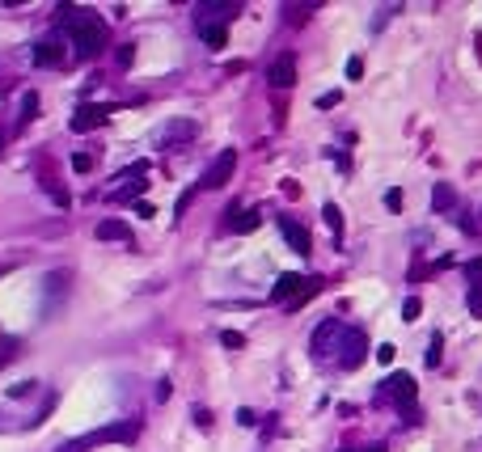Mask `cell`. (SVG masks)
Segmentation results:
<instances>
[{
    "mask_svg": "<svg viewBox=\"0 0 482 452\" xmlns=\"http://www.w3.org/2000/svg\"><path fill=\"white\" fill-rule=\"evenodd\" d=\"M385 207H390V212H402V190H390V195H385Z\"/></svg>",
    "mask_w": 482,
    "mask_h": 452,
    "instance_id": "cell-30",
    "label": "cell"
},
{
    "mask_svg": "<svg viewBox=\"0 0 482 452\" xmlns=\"http://www.w3.org/2000/svg\"><path fill=\"white\" fill-rule=\"evenodd\" d=\"M237 423H241V427H254L258 419H254V410H237Z\"/></svg>",
    "mask_w": 482,
    "mask_h": 452,
    "instance_id": "cell-31",
    "label": "cell"
},
{
    "mask_svg": "<svg viewBox=\"0 0 482 452\" xmlns=\"http://www.w3.org/2000/svg\"><path fill=\"white\" fill-rule=\"evenodd\" d=\"M322 216H326V224H330V233L339 237V233H343V212H339L335 203H326V207H322Z\"/></svg>",
    "mask_w": 482,
    "mask_h": 452,
    "instance_id": "cell-19",
    "label": "cell"
},
{
    "mask_svg": "<svg viewBox=\"0 0 482 452\" xmlns=\"http://www.w3.org/2000/svg\"><path fill=\"white\" fill-rule=\"evenodd\" d=\"M220 343H224V347H246V338H241L237 330H220Z\"/></svg>",
    "mask_w": 482,
    "mask_h": 452,
    "instance_id": "cell-28",
    "label": "cell"
},
{
    "mask_svg": "<svg viewBox=\"0 0 482 452\" xmlns=\"http://www.w3.org/2000/svg\"><path fill=\"white\" fill-rule=\"evenodd\" d=\"M466 305H470V313L482 317V283H470V296H466Z\"/></svg>",
    "mask_w": 482,
    "mask_h": 452,
    "instance_id": "cell-22",
    "label": "cell"
},
{
    "mask_svg": "<svg viewBox=\"0 0 482 452\" xmlns=\"http://www.w3.org/2000/svg\"><path fill=\"white\" fill-rule=\"evenodd\" d=\"M110 114H114V106H80V110L72 114V131H93V127H102Z\"/></svg>",
    "mask_w": 482,
    "mask_h": 452,
    "instance_id": "cell-11",
    "label": "cell"
},
{
    "mask_svg": "<svg viewBox=\"0 0 482 452\" xmlns=\"http://www.w3.org/2000/svg\"><path fill=\"white\" fill-rule=\"evenodd\" d=\"M72 169H76V173H89V169H93V157H89V152H76V157H72Z\"/></svg>",
    "mask_w": 482,
    "mask_h": 452,
    "instance_id": "cell-27",
    "label": "cell"
},
{
    "mask_svg": "<svg viewBox=\"0 0 482 452\" xmlns=\"http://www.w3.org/2000/svg\"><path fill=\"white\" fill-rule=\"evenodd\" d=\"M453 203H457L453 186H449V182H436V190H432V207H436V212H449Z\"/></svg>",
    "mask_w": 482,
    "mask_h": 452,
    "instance_id": "cell-17",
    "label": "cell"
},
{
    "mask_svg": "<svg viewBox=\"0 0 482 452\" xmlns=\"http://www.w3.org/2000/svg\"><path fill=\"white\" fill-rule=\"evenodd\" d=\"M339 102H343V93H339V89H330V93H322V97H318V110H330V106H339Z\"/></svg>",
    "mask_w": 482,
    "mask_h": 452,
    "instance_id": "cell-26",
    "label": "cell"
},
{
    "mask_svg": "<svg viewBox=\"0 0 482 452\" xmlns=\"http://www.w3.org/2000/svg\"><path fill=\"white\" fill-rule=\"evenodd\" d=\"M364 452H385V448H364Z\"/></svg>",
    "mask_w": 482,
    "mask_h": 452,
    "instance_id": "cell-34",
    "label": "cell"
},
{
    "mask_svg": "<svg viewBox=\"0 0 482 452\" xmlns=\"http://www.w3.org/2000/svg\"><path fill=\"white\" fill-rule=\"evenodd\" d=\"M385 389H390V398L402 406V415H406V423H415V377L411 372H390V381H385Z\"/></svg>",
    "mask_w": 482,
    "mask_h": 452,
    "instance_id": "cell-4",
    "label": "cell"
},
{
    "mask_svg": "<svg viewBox=\"0 0 482 452\" xmlns=\"http://www.w3.org/2000/svg\"><path fill=\"white\" fill-rule=\"evenodd\" d=\"M373 355H377V364H385V368H390V364H394V355H398V347H394V343H381Z\"/></svg>",
    "mask_w": 482,
    "mask_h": 452,
    "instance_id": "cell-24",
    "label": "cell"
},
{
    "mask_svg": "<svg viewBox=\"0 0 482 452\" xmlns=\"http://www.w3.org/2000/svg\"><path fill=\"white\" fill-rule=\"evenodd\" d=\"M30 55H34V63H38V68H59V63H64V38H59V34L38 38Z\"/></svg>",
    "mask_w": 482,
    "mask_h": 452,
    "instance_id": "cell-8",
    "label": "cell"
},
{
    "mask_svg": "<svg viewBox=\"0 0 482 452\" xmlns=\"http://www.w3.org/2000/svg\"><path fill=\"white\" fill-rule=\"evenodd\" d=\"M347 76H351V80H360V76H364V59H360V55H356V59H347Z\"/></svg>",
    "mask_w": 482,
    "mask_h": 452,
    "instance_id": "cell-29",
    "label": "cell"
},
{
    "mask_svg": "<svg viewBox=\"0 0 482 452\" xmlns=\"http://www.w3.org/2000/svg\"><path fill=\"white\" fill-rule=\"evenodd\" d=\"M343 338H347V326L326 317L318 330H313V360H326V364H339L343 355Z\"/></svg>",
    "mask_w": 482,
    "mask_h": 452,
    "instance_id": "cell-3",
    "label": "cell"
},
{
    "mask_svg": "<svg viewBox=\"0 0 482 452\" xmlns=\"http://www.w3.org/2000/svg\"><path fill=\"white\" fill-rule=\"evenodd\" d=\"M322 288V279H313V275H279L275 279V288H271V300L275 305H288V309H296V305H305L313 292Z\"/></svg>",
    "mask_w": 482,
    "mask_h": 452,
    "instance_id": "cell-2",
    "label": "cell"
},
{
    "mask_svg": "<svg viewBox=\"0 0 482 452\" xmlns=\"http://www.w3.org/2000/svg\"><path fill=\"white\" fill-rule=\"evenodd\" d=\"M258 220H263L258 212H233L229 228H233V233H250V228H258Z\"/></svg>",
    "mask_w": 482,
    "mask_h": 452,
    "instance_id": "cell-18",
    "label": "cell"
},
{
    "mask_svg": "<svg viewBox=\"0 0 482 452\" xmlns=\"http://www.w3.org/2000/svg\"><path fill=\"white\" fill-rule=\"evenodd\" d=\"M195 131H199V127H195L191 118H178V123H169V127H165V131L157 135V144H161V148H169L174 140H191Z\"/></svg>",
    "mask_w": 482,
    "mask_h": 452,
    "instance_id": "cell-12",
    "label": "cell"
},
{
    "mask_svg": "<svg viewBox=\"0 0 482 452\" xmlns=\"http://www.w3.org/2000/svg\"><path fill=\"white\" fill-rule=\"evenodd\" d=\"M267 80H271V89H292L296 85V59L292 55H275V63L267 68Z\"/></svg>",
    "mask_w": 482,
    "mask_h": 452,
    "instance_id": "cell-10",
    "label": "cell"
},
{
    "mask_svg": "<svg viewBox=\"0 0 482 452\" xmlns=\"http://www.w3.org/2000/svg\"><path fill=\"white\" fill-rule=\"evenodd\" d=\"M233 169H237V152H233V148H224V152H220V157H216V161L203 169L199 186H203V190H220V186L233 178Z\"/></svg>",
    "mask_w": 482,
    "mask_h": 452,
    "instance_id": "cell-5",
    "label": "cell"
},
{
    "mask_svg": "<svg viewBox=\"0 0 482 452\" xmlns=\"http://www.w3.org/2000/svg\"><path fill=\"white\" fill-rule=\"evenodd\" d=\"M106 440H135V423H127V427H102V432H93L85 440H72L64 452H85V448H93V444H106Z\"/></svg>",
    "mask_w": 482,
    "mask_h": 452,
    "instance_id": "cell-7",
    "label": "cell"
},
{
    "mask_svg": "<svg viewBox=\"0 0 482 452\" xmlns=\"http://www.w3.org/2000/svg\"><path fill=\"white\" fill-rule=\"evenodd\" d=\"M199 38L220 51V47H229V25H220V21H199Z\"/></svg>",
    "mask_w": 482,
    "mask_h": 452,
    "instance_id": "cell-14",
    "label": "cell"
},
{
    "mask_svg": "<svg viewBox=\"0 0 482 452\" xmlns=\"http://www.w3.org/2000/svg\"><path fill=\"white\" fill-rule=\"evenodd\" d=\"M21 118H25V123L38 118V93H25V97H21Z\"/></svg>",
    "mask_w": 482,
    "mask_h": 452,
    "instance_id": "cell-20",
    "label": "cell"
},
{
    "mask_svg": "<svg viewBox=\"0 0 482 452\" xmlns=\"http://www.w3.org/2000/svg\"><path fill=\"white\" fill-rule=\"evenodd\" d=\"M93 233H97V241H127V237H131V228H127L123 220H102Z\"/></svg>",
    "mask_w": 482,
    "mask_h": 452,
    "instance_id": "cell-16",
    "label": "cell"
},
{
    "mask_svg": "<svg viewBox=\"0 0 482 452\" xmlns=\"http://www.w3.org/2000/svg\"><path fill=\"white\" fill-rule=\"evenodd\" d=\"M364 360H368V338H364V330H351V326H347V338H343L339 368H360Z\"/></svg>",
    "mask_w": 482,
    "mask_h": 452,
    "instance_id": "cell-6",
    "label": "cell"
},
{
    "mask_svg": "<svg viewBox=\"0 0 482 452\" xmlns=\"http://www.w3.org/2000/svg\"><path fill=\"white\" fill-rule=\"evenodd\" d=\"M195 423H199V427H212V415H207V410L199 406V410H195Z\"/></svg>",
    "mask_w": 482,
    "mask_h": 452,
    "instance_id": "cell-32",
    "label": "cell"
},
{
    "mask_svg": "<svg viewBox=\"0 0 482 452\" xmlns=\"http://www.w3.org/2000/svg\"><path fill=\"white\" fill-rule=\"evenodd\" d=\"M419 313H423L419 296H406V305H402V322H419Z\"/></svg>",
    "mask_w": 482,
    "mask_h": 452,
    "instance_id": "cell-21",
    "label": "cell"
},
{
    "mask_svg": "<svg viewBox=\"0 0 482 452\" xmlns=\"http://www.w3.org/2000/svg\"><path fill=\"white\" fill-rule=\"evenodd\" d=\"M144 186H148V182H144V178H131V182H127V186H114V190H110V195H106V199H110V203H135V199H140V195H144Z\"/></svg>",
    "mask_w": 482,
    "mask_h": 452,
    "instance_id": "cell-15",
    "label": "cell"
},
{
    "mask_svg": "<svg viewBox=\"0 0 482 452\" xmlns=\"http://www.w3.org/2000/svg\"><path fill=\"white\" fill-rule=\"evenodd\" d=\"M241 13V4H199V21H233Z\"/></svg>",
    "mask_w": 482,
    "mask_h": 452,
    "instance_id": "cell-13",
    "label": "cell"
},
{
    "mask_svg": "<svg viewBox=\"0 0 482 452\" xmlns=\"http://www.w3.org/2000/svg\"><path fill=\"white\" fill-rule=\"evenodd\" d=\"M466 271H470V279H478V283H482V258H474V262H470Z\"/></svg>",
    "mask_w": 482,
    "mask_h": 452,
    "instance_id": "cell-33",
    "label": "cell"
},
{
    "mask_svg": "<svg viewBox=\"0 0 482 452\" xmlns=\"http://www.w3.org/2000/svg\"><path fill=\"white\" fill-rule=\"evenodd\" d=\"M440 351H445V338H440V334H432V347H428V368H436V364H440Z\"/></svg>",
    "mask_w": 482,
    "mask_h": 452,
    "instance_id": "cell-23",
    "label": "cell"
},
{
    "mask_svg": "<svg viewBox=\"0 0 482 452\" xmlns=\"http://www.w3.org/2000/svg\"><path fill=\"white\" fill-rule=\"evenodd\" d=\"M59 30L72 38V47H76L80 59H97V55L110 47V30H106V21H102L93 8L64 4V8H59Z\"/></svg>",
    "mask_w": 482,
    "mask_h": 452,
    "instance_id": "cell-1",
    "label": "cell"
},
{
    "mask_svg": "<svg viewBox=\"0 0 482 452\" xmlns=\"http://www.w3.org/2000/svg\"><path fill=\"white\" fill-rule=\"evenodd\" d=\"M42 190H47V195H51V199H55L59 207H68V195H64V190H59V186H55L51 178H42Z\"/></svg>",
    "mask_w": 482,
    "mask_h": 452,
    "instance_id": "cell-25",
    "label": "cell"
},
{
    "mask_svg": "<svg viewBox=\"0 0 482 452\" xmlns=\"http://www.w3.org/2000/svg\"><path fill=\"white\" fill-rule=\"evenodd\" d=\"M279 233H284V241H288L301 258H309V254H313V237H309V228H305V224H296L292 216H284V220H279Z\"/></svg>",
    "mask_w": 482,
    "mask_h": 452,
    "instance_id": "cell-9",
    "label": "cell"
}]
</instances>
